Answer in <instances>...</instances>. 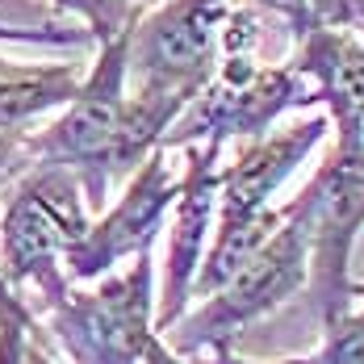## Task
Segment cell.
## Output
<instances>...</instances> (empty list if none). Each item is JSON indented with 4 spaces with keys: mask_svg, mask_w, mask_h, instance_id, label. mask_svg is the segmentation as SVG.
<instances>
[{
    "mask_svg": "<svg viewBox=\"0 0 364 364\" xmlns=\"http://www.w3.org/2000/svg\"><path fill=\"white\" fill-rule=\"evenodd\" d=\"M0 42H21V46H84L92 38L84 30L68 26H4L0 21Z\"/></svg>",
    "mask_w": 364,
    "mask_h": 364,
    "instance_id": "cell-15",
    "label": "cell"
},
{
    "mask_svg": "<svg viewBox=\"0 0 364 364\" xmlns=\"http://www.w3.org/2000/svg\"><path fill=\"white\" fill-rule=\"evenodd\" d=\"M335 146L318 164V172L306 188L281 205L306 235L310 252V277L306 293L318 314V327H335L356 306V281H352V252L364 230V143L360 122L331 126Z\"/></svg>",
    "mask_w": 364,
    "mask_h": 364,
    "instance_id": "cell-1",
    "label": "cell"
},
{
    "mask_svg": "<svg viewBox=\"0 0 364 364\" xmlns=\"http://www.w3.org/2000/svg\"><path fill=\"white\" fill-rule=\"evenodd\" d=\"M285 214V210H281ZM310 277V252H306V235L301 226L285 214L281 230L264 243V252L252 264H243L218 293H210L197 310H188L176 327L164 335V343L176 356H197V352H214L230 348V339L239 331L272 314L277 306H285L293 293L306 289Z\"/></svg>",
    "mask_w": 364,
    "mask_h": 364,
    "instance_id": "cell-6",
    "label": "cell"
},
{
    "mask_svg": "<svg viewBox=\"0 0 364 364\" xmlns=\"http://www.w3.org/2000/svg\"><path fill=\"white\" fill-rule=\"evenodd\" d=\"M293 68L310 84L314 105H323L331 126L360 122L364 113V38L339 26H297Z\"/></svg>",
    "mask_w": 364,
    "mask_h": 364,
    "instance_id": "cell-11",
    "label": "cell"
},
{
    "mask_svg": "<svg viewBox=\"0 0 364 364\" xmlns=\"http://www.w3.org/2000/svg\"><path fill=\"white\" fill-rule=\"evenodd\" d=\"M26 364H55L50 348H46V327H34L26 339Z\"/></svg>",
    "mask_w": 364,
    "mask_h": 364,
    "instance_id": "cell-17",
    "label": "cell"
},
{
    "mask_svg": "<svg viewBox=\"0 0 364 364\" xmlns=\"http://www.w3.org/2000/svg\"><path fill=\"white\" fill-rule=\"evenodd\" d=\"M126 46L130 34L97 46V63L80 80L75 97L42 130H30L34 168H68L84 184L88 210H101L109 197L113 139L126 109Z\"/></svg>",
    "mask_w": 364,
    "mask_h": 364,
    "instance_id": "cell-4",
    "label": "cell"
},
{
    "mask_svg": "<svg viewBox=\"0 0 364 364\" xmlns=\"http://www.w3.org/2000/svg\"><path fill=\"white\" fill-rule=\"evenodd\" d=\"M38 327L26 297L0 301V364H26V339Z\"/></svg>",
    "mask_w": 364,
    "mask_h": 364,
    "instance_id": "cell-14",
    "label": "cell"
},
{
    "mask_svg": "<svg viewBox=\"0 0 364 364\" xmlns=\"http://www.w3.org/2000/svg\"><path fill=\"white\" fill-rule=\"evenodd\" d=\"M356 297H364V285L356 289ZM285 364H364V301L323 331V343L310 356H293Z\"/></svg>",
    "mask_w": 364,
    "mask_h": 364,
    "instance_id": "cell-13",
    "label": "cell"
},
{
    "mask_svg": "<svg viewBox=\"0 0 364 364\" xmlns=\"http://www.w3.org/2000/svg\"><path fill=\"white\" fill-rule=\"evenodd\" d=\"M356 34H360V38H364V26H360V30H356Z\"/></svg>",
    "mask_w": 364,
    "mask_h": 364,
    "instance_id": "cell-22",
    "label": "cell"
},
{
    "mask_svg": "<svg viewBox=\"0 0 364 364\" xmlns=\"http://www.w3.org/2000/svg\"><path fill=\"white\" fill-rule=\"evenodd\" d=\"M30 168V130H0V188L21 181Z\"/></svg>",
    "mask_w": 364,
    "mask_h": 364,
    "instance_id": "cell-16",
    "label": "cell"
},
{
    "mask_svg": "<svg viewBox=\"0 0 364 364\" xmlns=\"http://www.w3.org/2000/svg\"><path fill=\"white\" fill-rule=\"evenodd\" d=\"M314 105L310 84L297 75L293 63H252L247 55H226L218 63L205 92L181 113V122L168 130L164 151L197 146L230 139H259L268 126L289 109Z\"/></svg>",
    "mask_w": 364,
    "mask_h": 364,
    "instance_id": "cell-7",
    "label": "cell"
},
{
    "mask_svg": "<svg viewBox=\"0 0 364 364\" xmlns=\"http://www.w3.org/2000/svg\"><path fill=\"white\" fill-rule=\"evenodd\" d=\"M46 331L72 364H146L155 335V255H134L92 289L46 306Z\"/></svg>",
    "mask_w": 364,
    "mask_h": 364,
    "instance_id": "cell-3",
    "label": "cell"
},
{
    "mask_svg": "<svg viewBox=\"0 0 364 364\" xmlns=\"http://www.w3.org/2000/svg\"><path fill=\"white\" fill-rule=\"evenodd\" d=\"M84 184L68 168H30L0 214V281L13 293L38 289L42 306L68 297L63 255L88 230Z\"/></svg>",
    "mask_w": 364,
    "mask_h": 364,
    "instance_id": "cell-2",
    "label": "cell"
},
{
    "mask_svg": "<svg viewBox=\"0 0 364 364\" xmlns=\"http://www.w3.org/2000/svg\"><path fill=\"white\" fill-rule=\"evenodd\" d=\"M126 4H134L139 13H151V9H155V4H164V0H126Z\"/></svg>",
    "mask_w": 364,
    "mask_h": 364,
    "instance_id": "cell-19",
    "label": "cell"
},
{
    "mask_svg": "<svg viewBox=\"0 0 364 364\" xmlns=\"http://www.w3.org/2000/svg\"><path fill=\"white\" fill-rule=\"evenodd\" d=\"M176 172H172V151H151L143 164L126 176L122 197L109 210H101L88 222V230L75 239L63 255V277L68 285L101 281L117 264L151 252L155 235L168 226L172 201H176Z\"/></svg>",
    "mask_w": 364,
    "mask_h": 364,
    "instance_id": "cell-8",
    "label": "cell"
},
{
    "mask_svg": "<svg viewBox=\"0 0 364 364\" xmlns=\"http://www.w3.org/2000/svg\"><path fill=\"white\" fill-rule=\"evenodd\" d=\"M50 4L63 9V13H72V17H80V30L92 38V46H105L113 38L130 34L139 26V17H143L126 0H50Z\"/></svg>",
    "mask_w": 364,
    "mask_h": 364,
    "instance_id": "cell-12",
    "label": "cell"
},
{
    "mask_svg": "<svg viewBox=\"0 0 364 364\" xmlns=\"http://www.w3.org/2000/svg\"><path fill=\"white\" fill-rule=\"evenodd\" d=\"M226 0H164L139 17L126 46V88L193 105L222 63Z\"/></svg>",
    "mask_w": 364,
    "mask_h": 364,
    "instance_id": "cell-5",
    "label": "cell"
},
{
    "mask_svg": "<svg viewBox=\"0 0 364 364\" xmlns=\"http://www.w3.org/2000/svg\"><path fill=\"white\" fill-rule=\"evenodd\" d=\"M360 143H364V113H360Z\"/></svg>",
    "mask_w": 364,
    "mask_h": 364,
    "instance_id": "cell-21",
    "label": "cell"
},
{
    "mask_svg": "<svg viewBox=\"0 0 364 364\" xmlns=\"http://www.w3.org/2000/svg\"><path fill=\"white\" fill-rule=\"evenodd\" d=\"M210 364H285V360H243V356H235L230 348H214V352H205Z\"/></svg>",
    "mask_w": 364,
    "mask_h": 364,
    "instance_id": "cell-18",
    "label": "cell"
},
{
    "mask_svg": "<svg viewBox=\"0 0 364 364\" xmlns=\"http://www.w3.org/2000/svg\"><path fill=\"white\" fill-rule=\"evenodd\" d=\"M222 146L197 143L184 146V176L176 184V201L168 214V252H164V281L155 293V335L164 339L168 331L188 314V297L197 268L205 259L214 218H218V172H222Z\"/></svg>",
    "mask_w": 364,
    "mask_h": 364,
    "instance_id": "cell-9",
    "label": "cell"
},
{
    "mask_svg": "<svg viewBox=\"0 0 364 364\" xmlns=\"http://www.w3.org/2000/svg\"><path fill=\"white\" fill-rule=\"evenodd\" d=\"M331 134L327 113H310L277 134H259L243 146L218 172V218L214 222H247L272 210L277 188L306 164V155Z\"/></svg>",
    "mask_w": 364,
    "mask_h": 364,
    "instance_id": "cell-10",
    "label": "cell"
},
{
    "mask_svg": "<svg viewBox=\"0 0 364 364\" xmlns=\"http://www.w3.org/2000/svg\"><path fill=\"white\" fill-rule=\"evenodd\" d=\"M9 297H21V293H13L9 285H4V281H0V301H9Z\"/></svg>",
    "mask_w": 364,
    "mask_h": 364,
    "instance_id": "cell-20",
    "label": "cell"
}]
</instances>
